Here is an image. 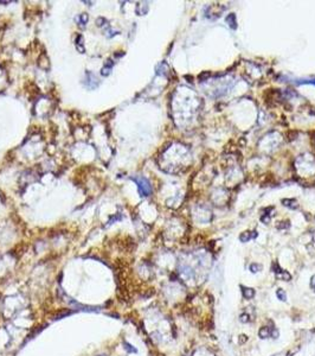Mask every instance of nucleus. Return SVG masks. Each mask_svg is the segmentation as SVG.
I'll return each mask as SVG.
<instances>
[{"instance_id":"obj_1","label":"nucleus","mask_w":315,"mask_h":356,"mask_svg":"<svg viewBox=\"0 0 315 356\" xmlns=\"http://www.w3.org/2000/svg\"><path fill=\"white\" fill-rule=\"evenodd\" d=\"M135 183L137 184V188H139V191H140L141 196H149L152 194V186H150L149 182L143 177H136L134 178Z\"/></svg>"},{"instance_id":"obj_2","label":"nucleus","mask_w":315,"mask_h":356,"mask_svg":"<svg viewBox=\"0 0 315 356\" xmlns=\"http://www.w3.org/2000/svg\"><path fill=\"white\" fill-rule=\"evenodd\" d=\"M282 203L285 207L290 208V209H296L297 208V202L295 199H283Z\"/></svg>"},{"instance_id":"obj_3","label":"nucleus","mask_w":315,"mask_h":356,"mask_svg":"<svg viewBox=\"0 0 315 356\" xmlns=\"http://www.w3.org/2000/svg\"><path fill=\"white\" fill-rule=\"evenodd\" d=\"M111 68H113V62H111V61L109 59V61H107L106 66H104V67L102 68V75H104V76L109 75V72H110Z\"/></svg>"},{"instance_id":"obj_4","label":"nucleus","mask_w":315,"mask_h":356,"mask_svg":"<svg viewBox=\"0 0 315 356\" xmlns=\"http://www.w3.org/2000/svg\"><path fill=\"white\" fill-rule=\"evenodd\" d=\"M243 288H244V287H243ZM242 292H243V296H244L246 299L253 298V297L255 296V291H254L253 288H244V290H242Z\"/></svg>"},{"instance_id":"obj_5","label":"nucleus","mask_w":315,"mask_h":356,"mask_svg":"<svg viewBox=\"0 0 315 356\" xmlns=\"http://www.w3.org/2000/svg\"><path fill=\"white\" fill-rule=\"evenodd\" d=\"M226 21L229 23V25H230L232 29H236V17H235L233 13H231L228 18H226Z\"/></svg>"},{"instance_id":"obj_6","label":"nucleus","mask_w":315,"mask_h":356,"mask_svg":"<svg viewBox=\"0 0 315 356\" xmlns=\"http://www.w3.org/2000/svg\"><path fill=\"white\" fill-rule=\"evenodd\" d=\"M82 39H83V37L82 36H78L77 37V39H76V48H77V50L80 52H84V49L81 46V44H82Z\"/></svg>"},{"instance_id":"obj_7","label":"nucleus","mask_w":315,"mask_h":356,"mask_svg":"<svg viewBox=\"0 0 315 356\" xmlns=\"http://www.w3.org/2000/svg\"><path fill=\"white\" fill-rule=\"evenodd\" d=\"M276 295H277V297H279L281 300H285L287 299V296H285V292L282 290V288H279L277 290V292H276Z\"/></svg>"},{"instance_id":"obj_8","label":"nucleus","mask_w":315,"mask_h":356,"mask_svg":"<svg viewBox=\"0 0 315 356\" xmlns=\"http://www.w3.org/2000/svg\"><path fill=\"white\" fill-rule=\"evenodd\" d=\"M259 336H261L262 338H266V337H268V336H269L268 328H262V329L259 330Z\"/></svg>"},{"instance_id":"obj_9","label":"nucleus","mask_w":315,"mask_h":356,"mask_svg":"<svg viewBox=\"0 0 315 356\" xmlns=\"http://www.w3.org/2000/svg\"><path fill=\"white\" fill-rule=\"evenodd\" d=\"M81 19H82V21H81L80 24H81V26H83V24L85 25V23H86V20H88V16H86V14H82V16H81Z\"/></svg>"},{"instance_id":"obj_10","label":"nucleus","mask_w":315,"mask_h":356,"mask_svg":"<svg viewBox=\"0 0 315 356\" xmlns=\"http://www.w3.org/2000/svg\"><path fill=\"white\" fill-rule=\"evenodd\" d=\"M312 287L315 288V277H313V279H312Z\"/></svg>"}]
</instances>
